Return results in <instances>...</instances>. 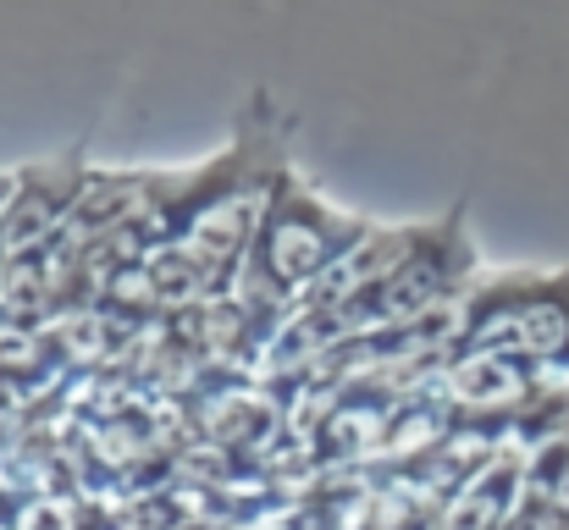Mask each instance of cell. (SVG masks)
<instances>
[{
    "mask_svg": "<svg viewBox=\"0 0 569 530\" xmlns=\"http://www.w3.org/2000/svg\"><path fill=\"white\" fill-rule=\"evenodd\" d=\"M437 392L448 403L453 420H476V426H498V420H520L548 398V376L515 353L498 349H459L442 359L437 370Z\"/></svg>",
    "mask_w": 569,
    "mask_h": 530,
    "instance_id": "cell-4",
    "label": "cell"
},
{
    "mask_svg": "<svg viewBox=\"0 0 569 530\" xmlns=\"http://www.w3.org/2000/svg\"><path fill=\"white\" fill-rule=\"evenodd\" d=\"M6 188H11V177H0V204H6Z\"/></svg>",
    "mask_w": 569,
    "mask_h": 530,
    "instance_id": "cell-9",
    "label": "cell"
},
{
    "mask_svg": "<svg viewBox=\"0 0 569 530\" xmlns=\"http://www.w3.org/2000/svg\"><path fill=\"white\" fill-rule=\"evenodd\" d=\"M531 530H569V520L548 514V509H537V514H531Z\"/></svg>",
    "mask_w": 569,
    "mask_h": 530,
    "instance_id": "cell-8",
    "label": "cell"
},
{
    "mask_svg": "<svg viewBox=\"0 0 569 530\" xmlns=\"http://www.w3.org/2000/svg\"><path fill=\"white\" fill-rule=\"evenodd\" d=\"M531 492V470L515 459V453H492L476 476H465L442 514H437V530H509L520 503Z\"/></svg>",
    "mask_w": 569,
    "mask_h": 530,
    "instance_id": "cell-6",
    "label": "cell"
},
{
    "mask_svg": "<svg viewBox=\"0 0 569 530\" xmlns=\"http://www.w3.org/2000/svg\"><path fill=\"white\" fill-rule=\"evenodd\" d=\"M83 177L89 172L78 167V156L39 161V167H22V172L11 177L6 204H0V260L44 254V249L61 238Z\"/></svg>",
    "mask_w": 569,
    "mask_h": 530,
    "instance_id": "cell-5",
    "label": "cell"
},
{
    "mask_svg": "<svg viewBox=\"0 0 569 530\" xmlns=\"http://www.w3.org/2000/svg\"><path fill=\"white\" fill-rule=\"evenodd\" d=\"M498 349L526 364L565 370L569 364V271L565 277H509L476 299H465V343Z\"/></svg>",
    "mask_w": 569,
    "mask_h": 530,
    "instance_id": "cell-3",
    "label": "cell"
},
{
    "mask_svg": "<svg viewBox=\"0 0 569 530\" xmlns=\"http://www.w3.org/2000/svg\"><path fill=\"white\" fill-rule=\"evenodd\" d=\"M6 530H83L78 526V509L56 492H33L17 503V514L6 520Z\"/></svg>",
    "mask_w": 569,
    "mask_h": 530,
    "instance_id": "cell-7",
    "label": "cell"
},
{
    "mask_svg": "<svg viewBox=\"0 0 569 530\" xmlns=\"http://www.w3.org/2000/svg\"><path fill=\"white\" fill-rule=\"evenodd\" d=\"M366 238V221L332 210L321 193H310L299 177H288V188L277 193L260 243L243 266V282L260 293V304L277 310H299V299Z\"/></svg>",
    "mask_w": 569,
    "mask_h": 530,
    "instance_id": "cell-2",
    "label": "cell"
},
{
    "mask_svg": "<svg viewBox=\"0 0 569 530\" xmlns=\"http://www.w3.org/2000/svg\"><path fill=\"white\" fill-rule=\"evenodd\" d=\"M282 188H288L282 156L260 161L249 144H232L227 156H216L193 172V193L178 216V238L199 249L227 282H238Z\"/></svg>",
    "mask_w": 569,
    "mask_h": 530,
    "instance_id": "cell-1",
    "label": "cell"
}]
</instances>
